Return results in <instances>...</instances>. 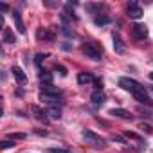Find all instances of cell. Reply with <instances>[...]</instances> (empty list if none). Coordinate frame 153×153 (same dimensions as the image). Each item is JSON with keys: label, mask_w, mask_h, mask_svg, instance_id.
<instances>
[{"label": "cell", "mask_w": 153, "mask_h": 153, "mask_svg": "<svg viewBox=\"0 0 153 153\" xmlns=\"http://www.w3.org/2000/svg\"><path fill=\"white\" fill-rule=\"evenodd\" d=\"M81 51H83V54L87 58H90L94 61H99L101 56H103V47H99L96 42H85L83 47H81Z\"/></svg>", "instance_id": "6da1fadb"}, {"label": "cell", "mask_w": 153, "mask_h": 153, "mask_svg": "<svg viewBox=\"0 0 153 153\" xmlns=\"http://www.w3.org/2000/svg\"><path fill=\"white\" fill-rule=\"evenodd\" d=\"M119 87H121L123 90L130 92L131 96H133V94H137V92L146 90V88H144L139 81H135V79H131V78H121V79H119Z\"/></svg>", "instance_id": "7a4b0ae2"}, {"label": "cell", "mask_w": 153, "mask_h": 153, "mask_svg": "<svg viewBox=\"0 0 153 153\" xmlns=\"http://www.w3.org/2000/svg\"><path fill=\"white\" fill-rule=\"evenodd\" d=\"M81 135H83V139H87V140H88L92 146H96V148H101V149H103V148L106 146V140H105L101 135H97L96 131H92V130H83Z\"/></svg>", "instance_id": "3957f363"}, {"label": "cell", "mask_w": 153, "mask_h": 153, "mask_svg": "<svg viewBox=\"0 0 153 153\" xmlns=\"http://www.w3.org/2000/svg\"><path fill=\"white\" fill-rule=\"evenodd\" d=\"M40 101L49 105V106H61L63 101H61V96H49V94H40Z\"/></svg>", "instance_id": "277c9868"}, {"label": "cell", "mask_w": 153, "mask_h": 153, "mask_svg": "<svg viewBox=\"0 0 153 153\" xmlns=\"http://www.w3.org/2000/svg\"><path fill=\"white\" fill-rule=\"evenodd\" d=\"M131 34H133L135 40H144V38L148 36V27H146L144 24H135V25L131 27Z\"/></svg>", "instance_id": "5b68a950"}, {"label": "cell", "mask_w": 153, "mask_h": 153, "mask_svg": "<svg viewBox=\"0 0 153 153\" xmlns=\"http://www.w3.org/2000/svg\"><path fill=\"white\" fill-rule=\"evenodd\" d=\"M128 16L133 18V20H139V18L142 16V7L135 2V0L128 4Z\"/></svg>", "instance_id": "8992f818"}, {"label": "cell", "mask_w": 153, "mask_h": 153, "mask_svg": "<svg viewBox=\"0 0 153 153\" xmlns=\"http://www.w3.org/2000/svg\"><path fill=\"white\" fill-rule=\"evenodd\" d=\"M11 16H13V20H15V25H16V29H18V33L20 34H25V24H24V20H22V15H20V11H16V9H13L11 11Z\"/></svg>", "instance_id": "52a82bcc"}, {"label": "cell", "mask_w": 153, "mask_h": 153, "mask_svg": "<svg viewBox=\"0 0 153 153\" xmlns=\"http://www.w3.org/2000/svg\"><path fill=\"white\" fill-rule=\"evenodd\" d=\"M133 99H135L137 103H140V105H146V106H153V99L148 96V92H146V90L133 94Z\"/></svg>", "instance_id": "ba28073f"}, {"label": "cell", "mask_w": 153, "mask_h": 153, "mask_svg": "<svg viewBox=\"0 0 153 153\" xmlns=\"http://www.w3.org/2000/svg\"><path fill=\"white\" fill-rule=\"evenodd\" d=\"M40 83H42V90L47 88V87H52V72L40 70Z\"/></svg>", "instance_id": "9c48e42d"}, {"label": "cell", "mask_w": 153, "mask_h": 153, "mask_svg": "<svg viewBox=\"0 0 153 153\" xmlns=\"http://www.w3.org/2000/svg\"><path fill=\"white\" fill-rule=\"evenodd\" d=\"M114 51L117 52V54H124V51H126V45H124V42L121 40V36H119V33H114Z\"/></svg>", "instance_id": "30bf717a"}, {"label": "cell", "mask_w": 153, "mask_h": 153, "mask_svg": "<svg viewBox=\"0 0 153 153\" xmlns=\"http://www.w3.org/2000/svg\"><path fill=\"white\" fill-rule=\"evenodd\" d=\"M105 99H106V96H105L103 90H94L92 96H90V101H92L94 106H101V105L105 103Z\"/></svg>", "instance_id": "8fae6325"}, {"label": "cell", "mask_w": 153, "mask_h": 153, "mask_svg": "<svg viewBox=\"0 0 153 153\" xmlns=\"http://www.w3.org/2000/svg\"><path fill=\"white\" fill-rule=\"evenodd\" d=\"M2 43H7V45L16 43V38H15V34H13V31L9 27H4V31H2Z\"/></svg>", "instance_id": "7c38bea8"}, {"label": "cell", "mask_w": 153, "mask_h": 153, "mask_svg": "<svg viewBox=\"0 0 153 153\" xmlns=\"http://www.w3.org/2000/svg\"><path fill=\"white\" fill-rule=\"evenodd\" d=\"M11 74H13V78H15L20 85H24V83L27 81V76H25V72H24L20 67H13V68H11Z\"/></svg>", "instance_id": "4fadbf2b"}, {"label": "cell", "mask_w": 153, "mask_h": 153, "mask_svg": "<svg viewBox=\"0 0 153 153\" xmlns=\"http://www.w3.org/2000/svg\"><path fill=\"white\" fill-rule=\"evenodd\" d=\"M110 115H114V117H121V119H133V115L128 112V110H124V108H112L110 110Z\"/></svg>", "instance_id": "5bb4252c"}, {"label": "cell", "mask_w": 153, "mask_h": 153, "mask_svg": "<svg viewBox=\"0 0 153 153\" xmlns=\"http://www.w3.org/2000/svg\"><path fill=\"white\" fill-rule=\"evenodd\" d=\"M85 9H87L88 13H92V15H96V16H97V15H101V11L105 9V6H103V4H99V2H97V4L88 2V4L85 6Z\"/></svg>", "instance_id": "9a60e30c"}, {"label": "cell", "mask_w": 153, "mask_h": 153, "mask_svg": "<svg viewBox=\"0 0 153 153\" xmlns=\"http://www.w3.org/2000/svg\"><path fill=\"white\" fill-rule=\"evenodd\" d=\"M31 112L36 115V119L43 121V123H49V115H47V110H42L40 106H31Z\"/></svg>", "instance_id": "2e32d148"}, {"label": "cell", "mask_w": 153, "mask_h": 153, "mask_svg": "<svg viewBox=\"0 0 153 153\" xmlns=\"http://www.w3.org/2000/svg\"><path fill=\"white\" fill-rule=\"evenodd\" d=\"M47 115H49V119H52V121H59V119H61V108H59V106H49Z\"/></svg>", "instance_id": "e0dca14e"}, {"label": "cell", "mask_w": 153, "mask_h": 153, "mask_svg": "<svg viewBox=\"0 0 153 153\" xmlns=\"http://www.w3.org/2000/svg\"><path fill=\"white\" fill-rule=\"evenodd\" d=\"M96 78L90 74V72H79L78 74V83L79 85H87V83H90V81H94Z\"/></svg>", "instance_id": "ac0fdd59"}, {"label": "cell", "mask_w": 153, "mask_h": 153, "mask_svg": "<svg viewBox=\"0 0 153 153\" xmlns=\"http://www.w3.org/2000/svg\"><path fill=\"white\" fill-rule=\"evenodd\" d=\"M74 6H76V2H67V4H65V11H63L72 22L78 20V16H76V13H74Z\"/></svg>", "instance_id": "d6986e66"}, {"label": "cell", "mask_w": 153, "mask_h": 153, "mask_svg": "<svg viewBox=\"0 0 153 153\" xmlns=\"http://www.w3.org/2000/svg\"><path fill=\"white\" fill-rule=\"evenodd\" d=\"M38 38H43V40H49V42H52V40L56 38V34H54V29H43V31H38Z\"/></svg>", "instance_id": "ffe728a7"}, {"label": "cell", "mask_w": 153, "mask_h": 153, "mask_svg": "<svg viewBox=\"0 0 153 153\" xmlns=\"http://www.w3.org/2000/svg\"><path fill=\"white\" fill-rule=\"evenodd\" d=\"M110 22H112V18L108 15H97V16H94V24L96 25H108Z\"/></svg>", "instance_id": "44dd1931"}, {"label": "cell", "mask_w": 153, "mask_h": 153, "mask_svg": "<svg viewBox=\"0 0 153 153\" xmlns=\"http://www.w3.org/2000/svg\"><path fill=\"white\" fill-rule=\"evenodd\" d=\"M42 92H43V94H49V96H61V90H59V88H56L54 85H52V87H47V88H43Z\"/></svg>", "instance_id": "7402d4cb"}, {"label": "cell", "mask_w": 153, "mask_h": 153, "mask_svg": "<svg viewBox=\"0 0 153 153\" xmlns=\"http://www.w3.org/2000/svg\"><path fill=\"white\" fill-rule=\"evenodd\" d=\"M59 18H61V25H65V27H68V24H72V20H70V18H68L63 11L59 13Z\"/></svg>", "instance_id": "603a6c76"}, {"label": "cell", "mask_w": 153, "mask_h": 153, "mask_svg": "<svg viewBox=\"0 0 153 153\" xmlns=\"http://www.w3.org/2000/svg\"><path fill=\"white\" fill-rule=\"evenodd\" d=\"M47 56H49V52H40V54H36V59H34V63L40 67V65H42V61H43Z\"/></svg>", "instance_id": "cb8c5ba5"}, {"label": "cell", "mask_w": 153, "mask_h": 153, "mask_svg": "<svg viewBox=\"0 0 153 153\" xmlns=\"http://www.w3.org/2000/svg\"><path fill=\"white\" fill-rule=\"evenodd\" d=\"M49 153H72L68 148H49Z\"/></svg>", "instance_id": "d4e9b609"}, {"label": "cell", "mask_w": 153, "mask_h": 153, "mask_svg": "<svg viewBox=\"0 0 153 153\" xmlns=\"http://www.w3.org/2000/svg\"><path fill=\"white\" fill-rule=\"evenodd\" d=\"M13 146H15V140H11V139H7V140H2V142H0V148H2V149L13 148Z\"/></svg>", "instance_id": "484cf974"}, {"label": "cell", "mask_w": 153, "mask_h": 153, "mask_svg": "<svg viewBox=\"0 0 153 153\" xmlns=\"http://www.w3.org/2000/svg\"><path fill=\"white\" fill-rule=\"evenodd\" d=\"M59 31H61L65 36H68V38H70V36H74V31H72L70 27H65V25H61V27H59Z\"/></svg>", "instance_id": "4316f807"}, {"label": "cell", "mask_w": 153, "mask_h": 153, "mask_svg": "<svg viewBox=\"0 0 153 153\" xmlns=\"http://www.w3.org/2000/svg\"><path fill=\"white\" fill-rule=\"evenodd\" d=\"M7 137H9L11 140H16V139H25V137H27V133H9Z\"/></svg>", "instance_id": "83f0119b"}, {"label": "cell", "mask_w": 153, "mask_h": 153, "mask_svg": "<svg viewBox=\"0 0 153 153\" xmlns=\"http://www.w3.org/2000/svg\"><path fill=\"white\" fill-rule=\"evenodd\" d=\"M124 137L126 139H133V140H140V135H137L133 131H124Z\"/></svg>", "instance_id": "f1b7e54d"}, {"label": "cell", "mask_w": 153, "mask_h": 153, "mask_svg": "<svg viewBox=\"0 0 153 153\" xmlns=\"http://www.w3.org/2000/svg\"><path fill=\"white\" fill-rule=\"evenodd\" d=\"M54 68H56L61 76H67V68H65V67H61V65H58V63H56V65H54Z\"/></svg>", "instance_id": "f546056e"}, {"label": "cell", "mask_w": 153, "mask_h": 153, "mask_svg": "<svg viewBox=\"0 0 153 153\" xmlns=\"http://www.w3.org/2000/svg\"><path fill=\"white\" fill-rule=\"evenodd\" d=\"M94 87H96V90H103V81L99 78H96L94 79Z\"/></svg>", "instance_id": "4dcf8cb0"}, {"label": "cell", "mask_w": 153, "mask_h": 153, "mask_svg": "<svg viewBox=\"0 0 153 153\" xmlns=\"http://www.w3.org/2000/svg\"><path fill=\"white\" fill-rule=\"evenodd\" d=\"M112 140H115L119 144H126V139L124 137H119V135H112Z\"/></svg>", "instance_id": "1f68e13d"}, {"label": "cell", "mask_w": 153, "mask_h": 153, "mask_svg": "<svg viewBox=\"0 0 153 153\" xmlns=\"http://www.w3.org/2000/svg\"><path fill=\"white\" fill-rule=\"evenodd\" d=\"M139 130H142V131H146V133H151V131H153V130H151V126H149V124H144V123L140 124V128H139Z\"/></svg>", "instance_id": "d6a6232c"}, {"label": "cell", "mask_w": 153, "mask_h": 153, "mask_svg": "<svg viewBox=\"0 0 153 153\" xmlns=\"http://www.w3.org/2000/svg\"><path fill=\"white\" fill-rule=\"evenodd\" d=\"M43 4L47 7H58V2H51V0H43Z\"/></svg>", "instance_id": "836d02e7"}, {"label": "cell", "mask_w": 153, "mask_h": 153, "mask_svg": "<svg viewBox=\"0 0 153 153\" xmlns=\"http://www.w3.org/2000/svg\"><path fill=\"white\" fill-rule=\"evenodd\" d=\"M0 9H2V13H7V11H9V6L2 2V4H0Z\"/></svg>", "instance_id": "e575fe53"}, {"label": "cell", "mask_w": 153, "mask_h": 153, "mask_svg": "<svg viewBox=\"0 0 153 153\" xmlns=\"http://www.w3.org/2000/svg\"><path fill=\"white\" fill-rule=\"evenodd\" d=\"M149 79H151V81H153V72H151V74H149Z\"/></svg>", "instance_id": "d590c367"}, {"label": "cell", "mask_w": 153, "mask_h": 153, "mask_svg": "<svg viewBox=\"0 0 153 153\" xmlns=\"http://www.w3.org/2000/svg\"><path fill=\"white\" fill-rule=\"evenodd\" d=\"M151 90H153V87H151Z\"/></svg>", "instance_id": "8d00e7d4"}]
</instances>
